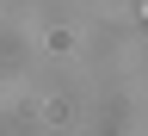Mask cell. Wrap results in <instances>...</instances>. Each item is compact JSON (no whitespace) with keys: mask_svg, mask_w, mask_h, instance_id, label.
I'll list each match as a JSON object with an SVG mask.
<instances>
[{"mask_svg":"<svg viewBox=\"0 0 148 136\" xmlns=\"http://www.w3.org/2000/svg\"><path fill=\"white\" fill-rule=\"evenodd\" d=\"M142 19H148V0H142Z\"/></svg>","mask_w":148,"mask_h":136,"instance_id":"cell-1","label":"cell"}]
</instances>
